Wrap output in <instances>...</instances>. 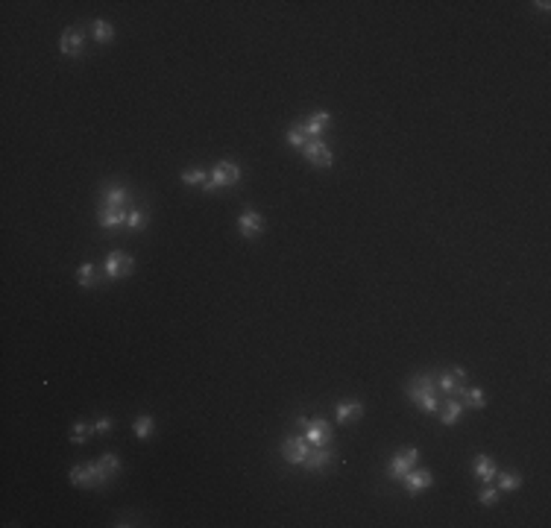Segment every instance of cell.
<instances>
[{"mask_svg": "<svg viewBox=\"0 0 551 528\" xmlns=\"http://www.w3.org/2000/svg\"><path fill=\"white\" fill-rule=\"evenodd\" d=\"M405 394L411 397V402H416V408L425 414H437L440 411V399H437V376L434 373H422L413 376L405 385Z\"/></svg>", "mask_w": 551, "mask_h": 528, "instance_id": "obj_1", "label": "cell"}, {"mask_svg": "<svg viewBox=\"0 0 551 528\" xmlns=\"http://www.w3.org/2000/svg\"><path fill=\"white\" fill-rule=\"evenodd\" d=\"M238 182H241V165L232 162V158H223V162H217L208 170V182L203 185V191L214 194L217 188H229V185H238Z\"/></svg>", "mask_w": 551, "mask_h": 528, "instance_id": "obj_2", "label": "cell"}, {"mask_svg": "<svg viewBox=\"0 0 551 528\" xmlns=\"http://www.w3.org/2000/svg\"><path fill=\"white\" fill-rule=\"evenodd\" d=\"M297 426L305 428V440L311 446H332V426L323 417H297Z\"/></svg>", "mask_w": 551, "mask_h": 528, "instance_id": "obj_3", "label": "cell"}, {"mask_svg": "<svg viewBox=\"0 0 551 528\" xmlns=\"http://www.w3.org/2000/svg\"><path fill=\"white\" fill-rule=\"evenodd\" d=\"M103 270H106L109 279H127V276H132V270H136V259L124 250H112L106 255Z\"/></svg>", "mask_w": 551, "mask_h": 528, "instance_id": "obj_4", "label": "cell"}, {"mask_svg": "<svg viewBox=\"0 0 551 528\" xmlns=\"http://www.w3.org/2000/svg\"><path fill=\"white\" fill-rule=\"evenodd\" d=\"M299 153L305 156V162H308V165H314V167H323V170H328V167L335 165V156H332V150H328V144H326V141H320V138L305 141V147H302Z\"/></svg>", "mask_w": 551, "mask_h": 528, "instance_id": "obj_5", "label": "cell"}, {"mask_svg": "<svg viewBox=\"0 0 551 528\" xmlns=\"http://www.w3.org/2000/svg\"><path fill=\"white\" fill-rule=\"evenodd\" d=\"M420 464V449H413V446H408V449H402L399 455H393L390 458V464H387V473H390V478H396V482H402L413 466Z\"/></svg>", "mask_w": 551, "mask_h": 528, "instance_id": "obj_6", "label": "cell"}, {"mask_svg": "<svg viewBox=\"0 0 551 528\" xmlns=\"http://www.w3.org/2000/svg\"><path fill=\"white\" fill-rule=\"evenodd\" d=\"M308 452H311V444L305 437H285L281 440V458L293 466H302V461L308 458Z\"/></svg>", "mask_w": 551, "mask_h": 528, "instance_id": "obj_7", "label": "cell"}, {"mask_svg": "<svg viewBox=\"0 0 551 528\" xmlns=\"http://www.w3.org/2000/svg\"><path fill=\"white\" fill-rule=\"evenodd\" d=\"M238 232L247 241H255L264 232V217L255 212V208H243L241 217H238Z\"/></svg>", "mask_w": 551, "mask_h": 528, "instance_id": "obj_8", "label": "cell"}, {"mask_svg": "<svg viewBox=\"0 0 551 528\" xmlns=\"http://www.w3.org/2000/svg\"><path fill=\"white\" fill-rule=\"evenodd\" d=\"M463 382H467V370H463V367H451V370L440 373V379H437V388L443 390L446 397H460Z\"/></svg>", "mask_w": 551, "mask_h": 528, "instance_id": "obj_9", "label": "cell"}, {"mask_svg": "<svg viewBox=\"0 0 551 528\" xmlns=\"http://www.w3.org/2000/svg\"><path fill=\"white\" fill-rule=\"evenodd\" d=\"M328 464H332V446H311L308 458L302 461V470L305 473H323Z\"/></svg>", "mask_w": 551, "mask_h": 528, "instance_id": "obj_10", "label": "cell"}, {"mask_svg": "<svg viewBox=\"0 0 551 528\" xmlns=\"http://www.w3.org/2000/svg\"><path fill=\"white\" fill-rule=\"evenodd\" d=\"M94 470H97V482H100V487H103V484H109L120 473V458L112 455V452H106L103 458L94 461Z\"/></svg>", "mask_w": 551, "mask_h": 528, "instance_id": "obj_11", "label": "cell"}, {"mask_svg": "<svg viewBox=\"0 0 551 528\" xmlns=\"http://www.w3.org/2000/svg\"><path fill=\"white\" fill-rule=\"evenodd\" d=\"M68 478H71L73 487H100V482H97L94 461H91V464H77V466H71Z\"/></svg>", "mask_w": 551, "mask_h": 528, "instance_id": "obj_12", "label": "cell"}, {"mask_svg": "<svg viewBox=\"0 0 551 528\" xmlns=\"http://www.w3.org/2000/svg\"><path fill=\"white\" fill-rule=\"evenodd\" d=\"M402 484H405V490L411 496H416V493H422V490H428L434 484V475H431V470H416L413 466V470L402 478Z\"/></svg>", "mask_w": 551, "mask_h": 528, "instance_id": "obj_13", "label": "cell"}, {"mask_svg": "<svg viewBox=\"0 0 551 528\" xmlns=\"http://www.w3.org/2000/svg\"><path fill=\"white\" fill-rule=\"evenodd\" d=\"M127 215H129V208H124V206H100V226L103 229H120V226H127Z\"/></svg>", "mask_w": 551, "mask_h": 528, "instance_id": "obj_14", "label": "cell"}, {"mask_svg": "<svg viewBox=\"0 0 551 528\" xmlns=\"http://www.w3.org/2000/svg\"><path fill=\"white\" fill-rule=\"evenodd\" d=\"M361 414H364L361 399H340V402L335 405V417H337V423H340V426L361 420Z\"/></svg>", "mask_w": 551, "mask_h": 528, "instance_id": "obj_15", "label": "cell"}, {"mask_svg": "<svg viewBox=\"0 0 551 528\" xmlns=\"http://www.w3.org/2000/svg\"><path fill=\"white\" fill-rule=\"evenodd\" d=\"M82 47H85V35L80 33V30H65L62 33V39H59V51H62L65 56H71V59H77V56H82Z\"/></svg>", "mask_w": 551, "mask_h": 528, "instance_id": "obj_16", "label": "cell"}, {"mask_svg": "<svg viewBox=\"0 0 551 528\" xmlns=\"http://www.w3.org/2000/svg\"><path fill=\"white\" fill-rule=\"evenodd\" d=\"M328 124H332V115H328V112H314L308 120H299V129L305 132V138H308V135H311V138H320V135L328 129Z\"/></svg>", "mask_w": 551, "mask_h": 528, "instance_id": "obj_17", "label": "cell"}, {"mask_svg": "<svg viewBox=\"0 0 551 528\" xmlns=\"http://www.w3.org/2000/svg\"><path fill=\"white\" fill-rule=\"evenodd\" d=\"M440 423L443 426H455L458 423V417L463 414V402H460V397H449L446 402H440Z\"/></svg>", "mask_w": 551, "mask_h": 528, "instance_id": "obj_18", "label": "cell"}, {"mask_svg": "<svg viewBox=\"0 0 551 528\" xmlns=\"http://www.w3.org/2000/svg\"><path fill=\"white\" fill-rule=\"evenodd\" d=\"M472 473H475V478H478V482H484V484H489L496 478V461L493 458H487V455H478L472 461Z\"/></svg>", "mask_w": 551, "mask_h": 528, "instance_id": "obj_19", "label": "cell"}, {"mask_svg": "<svg viewBox=\"0 0 551 528\" xmlns=\"http://www.w3.org/2000/svg\"><path fill=\"white\" fill-rule=\"evenodd\" d=\"M91 35H94L97 44H112L115 42V27L103 18H94L91 21Z\"/></svg>", "mask_w": 551, "mask_h": 528, "instance_id": "obj_20", "label": "cell"}, {"mask_svg": "<svg viewBox=\"0 0 551 528\" xmlns=\"http://www.w3.org/2000/svg\"><path fill=\"white\" fill-rule=\"evenodd\" d=\"M147 224H150V212H147V206H132L129 215H127V226L132 232H141Z\"/></svg>", "mask_w": 551, "mask_h": 528, "instance_id": "obj_21", "label": "cell"}, {"mask_svg": "<svg viewBox=\"0 0 551 528\" xmlns=\"http://www.w3.org/2000/svg\"><path fill=\"white\" fill-rule=\"evenodd\" d=\"M129 191L124 185H106L103 188V206H127Z\"/></svg>", "mask_w": 551, "mask_h": 528, "instance_id": "obj_22", "label": "cell"}, {"mask_svg": "<svg viewBox=\"0 0 551 528\" xmlns=\"http://www.w3.org/2000/svg\"><path fill=\"white\" fill-rule=\"evenodd\" d=\"M153 428H156V420H153L150 414H141V417H136V423H132V432H136L138 440H147V437H150Z\"/></svg>", "mask_w": 551, "mask_h": 528, "instance_id": "obj_23", "label": "cell"}, {"mask_svg": "<svg viewBox=\"0 0 551 528\" xmlns=\"http://www.w3.org/2000/svg\"><path fill=\"white\" fill-rule=\"evenodd\" d=\"M91 435H94V426H88L85 420H77V423H73V428H71V444L73 446H82Z\"/></svg>", "mask_w": 551, "mask_h": 528, "instance_id": "obj_24", "label": "cell"}, {"mask_svg": "<svg viewBox=\"0 0 551 528\" xmlns=\"http://www.w3.org/2000/svg\"><path fill=\"white\" fill-rule=\"evenodd\" d=\"M460 397H463V405H469V408H484L487 405V397L481 388H463Z\"/></svg>", "mask_w": 551, "mask_h": 528, "instance_id": "obj_25", "label": "cell"}, {"mask_svg": "<svg viewBox=\"0 0 551 528\" xmlns=\"http://www.w3.org/2000/svg\"><path fill=\"white\" fill-rule=\"evenodd\" d=\"M77 282H80L82 288H97V267H94L91 262L80 264V270H77Z\"/></svg>", "mask_w": 551, "mask_h": 528, "instance_id": "obj_26", "label": "cell"}, {"mask_svg": "<svg viewBox=\"0 0 551 528\" xmlns=\"http://www.w3.org/2000/svg\"><path fill=\"white\" fill-rule=\"evenodd\" d=\"M498 478V490H519L522 487V475L516 470H507V473H496Z\"/></svg>", "mask_w": 551, "mask_h": 528, "instance_id": "obj_27", "label": "cell"}, {"mask_svg": "<svg viewBox=\"0 0 551 528\" xmlns=\"http://www.w3.org/2000/svg\"><path fill=\"white\" fill-rule=\"evenodd\" d=\"M205 182H208V170H203V167L182 170V185H205Z\"/></svg>", "mask_w": 551, "mask_h": 528, "instance_id": "obj_28", "label": "cell"}, {"mask_svg": "<svg viewBox=\"0 0 551 528\" xmlns=\"http://www.w3.org/2000/svg\"><path fill=\"white\" fill-rule=\"evenodd\" d=\"M478 502H481V505H487V508L496 505V502H498V487H489V484H487L481 493H478Z\"/></svg>", "mask_w": 551, "mask_h": 528, "instance_id": "obj_29", "label": "cell"}, {"mask_svg": "<svg viewBox=\"0 0 551 528\" xmlns=\"http://www.w3.org/2000/svg\"><path fill=\"white\" fill-rule=\"evenodd\" d=\"M288 144L297 147V150H302V147H305V132H302L299 127H290V129H288Z\"/></svg>", "mask_w": 551, "mask_h": 528, "instance_id": "obj_30", "label": "cell"}, {"mask_svg": "<svg viewBox=\"0 0 551 528\" xmlns=\"http://www.w3.org/2000/svg\"><path fill=\"white\" fill-rule=\"evenodd\" d=\"M112 428H115V420H112V417H106V414H103L100 420L94 423V435H109Z\"/></svg>", "mask_w": 551, "mask_h": 528, "instance_id": "obj_31", "label": "cell"}, {"mask_svg": "<svg viewBox=\"0 0 551 528\" xmlns=\"http://www.w3.org/2000/svg\"><path fill=\"white\" fill-rule=\"evenodd\" d=\"M534 6L540 9V12H548V6H551V3H548V0H540V3H534Z\"/></svg>", "mask_w": 551, "mask_h": 528, "instance_id": "obj_32", "label": "cell"}]
</instances>
